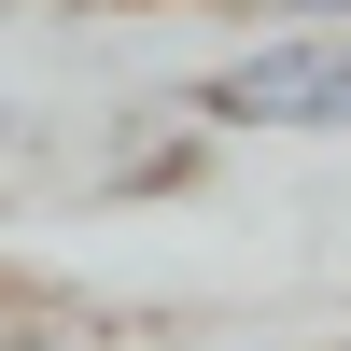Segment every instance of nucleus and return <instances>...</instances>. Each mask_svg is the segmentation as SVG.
Listing matches in <instances>:
<instances>
[{
  "instance_id": "obj_1",
  "label": "nucleus",
  "mask_w": 351,
  "mask_h": 351,
  "mask_svg": "<svg viewBox=\"0 0 351 351\" xmlns=\"http://www.w3.org/2000/svg\"><path fill=\"white\" fill-rule=\"evenodd\" d=\"M183 99L225 141H351V28H253Z\"/></svg>"
},
{
  "instance_id": "obj_2",
  "label": "nucleus",
  "mask_w": 351,
  "mask_h": 351,
  "mask_svg": "<svg viewBox=\"0 0 351 351\" xmlns=\"http://www.w3.org/2000/svg\"><path fill=\"white\" fill-rule=\"evenodd\" d=\"M211 14H239V28H351V0H211Z\"/></svg>"
},
{
  "instance_id": "obj_3",
  "label": "nucleus",
  "mask_w": 351,
  "mask_h": 351,
  "mask_svg": "<svg viewBox=\"0 0 351 351\" xmlns=\"http://www.w3.org/2000/svg\"><path fill=\"white\" fill-rule=\"evenodd\" d=\"M0 351H56V337H43V324H0Z\"/></svg>"
},
{
  "instance_id": "obj_4",
  "label": "nucleus",
  "mask_w": 351,
  "mask_h": 351,
  "mask_svg": "<svg viewBox=\"0 0 351 351\" xmlns=\"http://www.w3.org/2000/svg\"><path fill=\"white\" fill-rule=\"evenodd\" d=\"M56 351H127V337H56Z\"/></svg>"
}]
</instances>
